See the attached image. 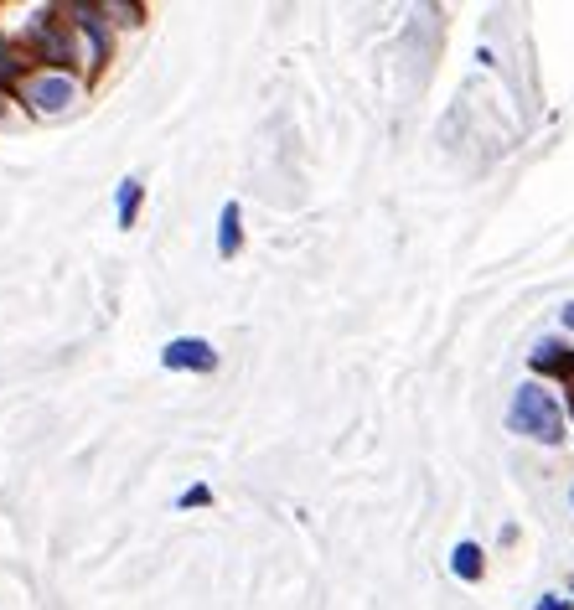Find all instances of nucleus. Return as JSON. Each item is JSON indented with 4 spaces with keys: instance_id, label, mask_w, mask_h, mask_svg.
I'll return each instance as SVG.
<instances>
[{
    "instance_id": "9b49d317",
    "label": "nucleus",
    "mask_w": 574,
    "mask_h": 610,
    "mask_svg": "<svg viewBox=\"0 0 574 610\" xmlns=\"http://www.w3.org/2000/svg\"><path fill=\"white\" fill-rule=\"evenodd\" d=\"M564 326L574 331V305H564Z\"/></svg>"
},
{
    "instance_id": "0eeeda50",
    "label": "nucleus",
    "mask_w": 574,
    "mask_h": 610,
    "mask_svg": "<svg viewBox=\"0 0 574 610\" xmlns=\"http://www.w3.org/2000/svg\"><path fill=\"white\" fill-rule=\"evenodd\" d=\"M42 52H47V63H63L73 47H68V37L57 32V26H47V32H42Z\"/></svg>"
},
{
    "instance_id": "1a4fd4ad",
    "label": "nucleus",
    "mask_w": 574,
    "mask_h": 610,
    "mask_svg": "<svg viewBox=\"0 0 574 610\" xmlns=\"http://www.w3.org/2000/svg\"><path fill=\"white\" fill-rule=\"evenodd\" d=\"M11 68H16V63H11V52H6V47H0V83H6V78H11Z\"/></svg>"
},
{
    "instance_id": "f257e3e1",
    "label": "nucleus",
    "mask_w": 574,
    "mask_h": 610,
    "mask_svg": "<svg viewBox=\"0 0 574 610\" xmlns=\"http://www.w3.org/2000/svg\"><path fill=\"white\" fill-rule=\"evenodd\" d=\"M507 424L518 435H533L543 445H559L564 440V409L554 404V393L549 388H538V383H523L518 393H512V414Z\"/></svg>"
},
{
    "instance_id": "7ed1b4c3",
    "label": "nucleus",
    "mask_w": 574,
    "mask_h": 610,
    "mask_svg": "<svg viewBox=\"0 0 574 610\" xmlns=\"http://www.w3.org/2000/svg\"><path fill=\"white\" fill-rule=\"evenodd\" d=\"M32 104L47 109V114L68 109V104H73V83H68V78H37V83H32Z\"/></svg>"
},
{
    "instance_id": "20e7f679",
    "label": "nucleus",
    "mask_w": 574,
    "mask_h": 610,
    "mask_svg": "<svg viewBox=\"0 0 574 610\" xmlns=\"http://www.w3.org/2000/svg\"><path fill=\"white\" fill-rule=\"evenodd\" d=\"M244 218H238V202H223V212H218V254L223 259H233L238 249H244V228H238Z\"/></svg>"
},
{
    "instance_id": "f8f14e48",
    "label": "nucleus",
    "mask_w": 574,
    "mask_h": 610,
    "mask_svg": "<svg viewBox=\"0 0 574 610\" xmlns=\"http://www.w3.org/2000/svg\"><path fill=\"white\" fill-rule=\"evenodd\" d=\"M569 497H574V492H569Z\"/></svg>"
},
{
    "instance_id": "f03ea898",
    "label": "nucleus",
    "mask_w": 574,
    "mask_h": 610,
    "mask_svg": "<svg viewBox=\"0 0 574 610\" xmlns=\"http://www.w3.org/2000/svg\"><path fill=\"white\" fill-rule=\"evenodd\" d=\"M161 362L166 368H176V373H213L218 368V352H213V342H202V337H176V342H166V352H161Z\"/></svg>"
},
{
    "instance_id": "423d86ee",
    "label": "nucleus",
    "mask_w": 574,
    "mask_h": 610,
    "mask_svg": "<svg viewBox=\"0 0 574 610\" xmlns=\"http://www.w3.org/2000/svg\"><path fill=\"white\" fill-rule=\"evenodd\" d=\"M450 569L461 579H481V548L476 543H456V554H450Z\"/></svg>"
},
{
    "instance_id": "9d476101",
    "label": "nucleus",
    "mask_w": 574,
    "mask_h": 610,
    "mask_svg": "<svg viewBox=\"0 0 574 610\" xmlns=\"http://www.w3.org/2000/svg\"><path fill=\"white\" fill-rule=\"evenodd\" d=\"M538 610H569V605H564V600H554V595H543V600H538Z\"/></svg>"
},
{
    "instance_id": "6e6552de",
    "label": "nucleus",
    "mask_w": 574,
    "mask_h": 610,
    "mask_svg": "<svg viewBox=\"0 0 574 610\" xmlns=\"http://www.w3.org/2000/svg\"><path fill=\"white\" fill-rule=\"evenodd\" d=\"M213 502V492H207V486H192V492H181V507H207Z\"/></svg>"
},
{
    "instance_id": "39448f33",
    "label": "nucleus",
    "mask_w": 574,
    "mask_h": 610,
    "mask_svg": "<svg viewBox=\"0 0 574 610\" xmlns=\"http://www.w3.org/2000/svg\"><path fill=\"white\" fill-rule=\"evenodd\" d=\"M140 176H125L119 181V197H114V212H119V228H135V212H140Z\"/></svg>"
}]
</instances>
